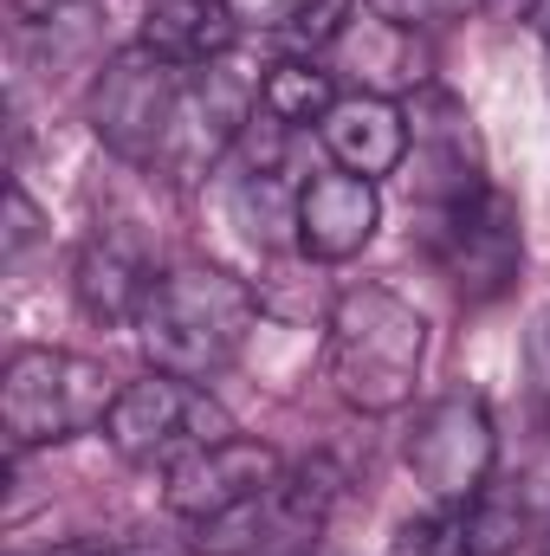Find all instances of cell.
I'll return each instance as SVG.
<instances>
[{"mask_svg":"<svg viewBox=\"0 0 550 556\" xmlns=\"http://www.w3.org/2000/svg\"><path fill=\"white\" fill-rule=\"evenodd\" d=\"M104 440L117 446L124 466L168 472V466L195 459L201 446L234 440V415H227L201 382L149 369L142 382L117 389V408H111V420H104Z\"/></svg>","mask_w":550,"mask_h":556,"instance_id":"obj_5","label":"cell"},{"mask_svg":"<svg viewBox=\"0 0 550 556\" xmlns=\"http://www.w3.org/2000/svg\"><path fill=\"white\" fill-rule=\"evenodd\" d=\"M253 324H260V298L247 278L227 266H208V260H188V266L155 273L149 304L137 317V343L149 369L208 382L247 350Z\"/></svg>","mask_w":550,"mask_h":556,"instance_id":"obj_1","label":"cell"},{"mask_svg":"<svg viewBox=\"0 0 550 556\" xmlns=\"http://www.w3.org/2000/svg\"><path fill=\"white\" fill-rule=\"evenodd\" d=\"M182 117H188L182 72L168 59H155L149 46H124V52H111L98 65V78H91V130L117 162L155 168L182 137Z\"/></svg>","mask_w":550,"mask_h":556,"instance_id":"obj_4","label":"cell"},{"mask_svg":"<svg viewBox=\"0 0 550 556\" xmlns=\"http://www.w3.org/2000/svg\"><path fill=\"white\" fill-rule=\"evenodd\" d=\"M330 59L350 65L363 78V91H376V98H396V91H409V85L427 78V52H421V39L409 33V20L363 13V7H357L350 33L330 46Z\"/></svg>","mask_w":550,"mask_h":556,"instance_id":"obj_13","label":"cell"},{"mask_svg":"<svg viewBox=\"0 0 550 556\" xmlns=\"http://www.w3.org/2000/svg\"><path fill=\"white\" fill-rule=\"evenodd\" d=\"M111 556H201V551H188V544H175V538H155V531H142V538L111 544Z\"/></svg>","mask_w":550,"mask_h":556,"instance_id":"obj_17","label":"cell"},{"mask_svg":"<svg viewBox=\"0 0 550 556\" xmlns=\"http://www.w3.org/2000/svg\"><path fill=\"white\" fill-rule=\"evenodd\" d=\"M278 479H285V459H278L266 440H221V446H201L195 459L168 466L162 472V505L188 525H214V518H234L247 511L253 498H266Z\"/></svg>","mask_w":550,"mask_h":556,"instance_id":"obj_8","label":"cell"},{"mask_svg":"<svg viewBox=\"0 0 550 556\" xmlns=\"http://www.w3.org/2000/svg\"><path fill=\"white\" fill-rule=\"evenodd\" d=\"M137 46L168 59L175 72H201L240 46V13H234V0H149Z\"/></svg>","mask_w":550,"mask_h":556,"instance_id":"obj_11","label":"cell"},{"mask_svg":"<svg viewBox=\"0 0 550 556\" xmlns=\"http://www.w3.org/2000/svg\"><path fill=\"white\" fill-rule=\"evenodd\" d=\"M260 111L278 117L285 130H311L337 111V72H324L317 59H278L260 78Z\"/></svg>","mask_w":550,"mask_h":556,"instance_id":"obj_14","label":"cell"},{"mask_svg":"<svg viewBox=\"0 0 550 556\" xmlns=\"http://www.w3.org/2000/svg\"><path fill=\"white\" fill-rule=\"evenodd\" d=\"M532 20H538V33H545V46H550V0H532Z\"/></svg>","mask_w":550,"mask_h":556,"instance_id":"obj_19","label":"cell"},{"mask_svg":"<svg viewBox=\"0 0 550 556\" xmlns=\"http://www.w3.org/2000/svg\"><path fill=\"white\" fill-rule=\"evenodd\" d=\"M383 227V188L350 168H324L298 188V253L317 266L357 260Z\"/></svg>","mask_w":550,"mask_h":556,"instance_id":"obj_9","label":"cell"},{"mask_svg":"<svg viewBox=\"0 0 550 556\" xmlns=\"http://www.w3.org/2000/svg\"><path fill=\"white\" fill-rule=\"evenodd\" d=\"M427 253L440 278L466 298V304H492L512 291V278L525 266V233H518V207L486 181L447 207H434L427 227Z\"/></svg>","mask_w":550,"mask_h":556,"instance_id":"obj_6","label":"cell"},{"mask_svg":"<svg viewBox=\"0 0 550 556\" xmlns=\"http://www.w3.org/2000/svg\"><path fill=\"white\" fill-rule=\"evenodd\" d=\"M317 137H324V149H330V162H337V168L383 181V175H396V168L409 162L414 124H409V111H402L396 98L350 91V98H337V111L317 124Z\"/></svg>","mask_w":550,"mask_h":556,"instance_id":"obj_10","label":"cell"},{"mask_svg":"<svg viewBox=\"0 0 550 556\" xmlns=\"http://www.w3.org/2000/svg\"><path fill=\"white\" fill-rule=\"evenodd\" d=\"M427 369V317L389 285H357L330 304V382L363 415H396L414 402Z\"/></svg>","mask_w":550,"mask_h":556,"instance_id":"obj_2","label":"cell"},{"mask_svg":"<svg viewBox=\"0 0 550 556\" xmlns=\"http://www.w3.org/2000/svg\"><path fill=\"white\" fill-rule=\"evenodd\" d=\"M46 556H111V544H98V538H78V544H59V551Z\"/></svg>","mask_w":550,"mask_h":556,"instance_id":"obj_18","label":"cell"},{"mask_svg":"<svg viewBox=\"0 0 550 556\" xmlns=\"http://www.w3.org/2000/svg\"><path fill=\"white\" fill-rule=\"evenodd\" d=\"M357 20V0H285L278 7V39L298 46V59H317L330 52Z\"/></svg>","mask_w":550,"mask_h":556,"instance_id":"obj_15","label":"cell"},{"mask_svg":"<svg viewBox=\"0 0 550 556\" xmlns=\"http://www.w3.org/2000/svg\"><path fill=\"white\" fill-rule=\"evenodd\" d=\"M78 304H85V317H98V324H137L142 304H149V260H142V247H130L124 233H91L85 240V253H78Z\"/></svg>","mask_w":550,"mask_h":556,"instance_id":"obj_12","label":"cell"},{"mask_svg":"<svg viewBox=\"0 0 550 556\" xmlns=\"http://www.w3.org/2000/svg\"><path fill=\"white\" fill-rule=\"evenodd\" d=\"M39 227H46V220H39L33 194H26V188H13V194H7V260H20V253L39 240Z\"/></svg>","mask_w":550,"mask_h":556,"instance_id":"obj_16","label":"cell"},{"mask_svg":"<svg viewBox=\"0 0 550 556\" xmlns=\"http://www.w3.org/2000/svg\"><path fill=\"white\" fill-rule=\"evenodd\" d=\"M545 382H550V324H545Z\"/></svg>","mask_w":550,"mask_h":556,"instance_id":"obj_20","label":"cell"},{"mask_svg":"<svg viewBox=\"0 0 550 556\" xmlns=\"http://www.w3.org/2000/svg\"><path fill=\"white\" fill-rule=\"evenodd\" d=\"M111 408H117V382L104 363L72 356V350H46V343H26L7 356L0 433H7L13 459H26L39 446H65L78 433H98Z\"/></svg>","mask_w":550,"mask_h":556,"instance_id":"obj_3","label":"cell"},{"mask_svg":"<svg viewBox=\"0 0 550 556\" xmlns=\"http://www.w3.org/2000/svg\"><path fill=\"white\" fill-rule=\"evenodd\" d=\"M414 485L434 498V505H466L486 492L492 466H499V433H492V415L479 395H440L414 415V433L402 446Z\"/></svg>","mask_w":550,"mask_h":556,"instance_id":"obj_7","label":"cell"}]
</instances>
